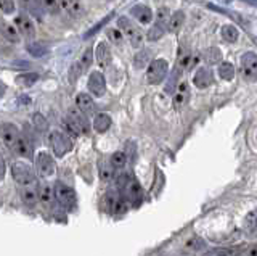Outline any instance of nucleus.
Wrapping results in <instances>:
<instances>
[{
    "instance_id": "45",
    "label": "nucleus",
    "mask_w": 257,
    "mask_h": 256,
    "mask_svg": "<svg viewBox=\"0 0 257 256\" xmlns=\"http://www.w3.org/2000/svg\"><path fill=\"white\" fill-rule=\"evenodd\" d=\"M5 178V159L4 156L0 155V181Z\"/></svg>"
},
{
    "instance_id": "31",
    "label": "nucleus",
    "mask_w": 257,
    "mask_h": 256,
    "mask_svg": "<svg viewBox=\"0 0 257 256\" xmlns=\"http://www.w3.org/2000/svg\"><path fill=\"white\" fill-rule=\"evenodd\" d=\"M77 63H79V66H80V71L85 73V71L90 68V65L93 63V49H87L82 53V57H80V60Z\"/></svg>"
},
{
    "instance_id": "23",
    "label": "nucleus",
    "mask_w": 257,
    "mask_h": 256,
    "mask_svg": "<svg viewBox=\"0 0 257 256\" xmlns=\"http://www.w3.org/2000/svg\"><path fill=\"white\" fill-rule=\"evenodd\" d=\"M109 126H111V116L109 115H106V113H98V115L95 116V119H93L95 131L106 132L109 129Z\"/></svg>"
},
{
    "instance_id": "16",
    "label": "nucleus",
    "mask_w": 257,
    "mask_h": 256,
    "mask_svg": "<svg viewBox=\"0 0 257 256\" xmlns=\"http://www.w3.org/2000/svg\"><path fill=\"white\" fill-rule=\"evenodd\" d=\"M95 58H96V63L101 66V68H106L112 57H111V49H109V45L106 42H100L98 45H96V49H95Z\"/></svg>"
},
{
    "instance_id": "21",
    "label": "nucleus",
    "mask_w": 257,
    "mask_h": 256,
    "mask_svg": "<svg viewBox=\"0 0 257 256\" xmlns=\"http://www.w3.org/2000/svg\"><path fill=\"white\" fill-rule=\"evenodd\" d=\"M244 232L251 237H257V210H252L244 218Z\"/></svg>"
},
{
    "instance_id": "33",
    "label": "nucleus",
    "mask_w": 257,
    "mask_h": 256,
    "mask_svg": "<svg viewBox=\"0 0 257 256\" xmlns=\"http://www.w3.org/2000/svg\"><path fill=\"white\" fill-rule=\"evenodd\" d=\"M39 79V74L37 73H26V74H21L16 77V82L23 87H31L32 84H36Z\"/></svg>"
},
{
    "instance_id": "24",
    "label": "nucleus",
    "mask_w": 257,
    "mask_h": 256,
    "mask_svg": "<svg viewBox=\"0 0 257 256\" xmlns=\"http://www.w3.org/2000/svg\"><path fill=\"white\" fill-rule=\"evenodd\" d=\"M26 50L29 55H32V57H36V58H42L45 57V55L50 52V49H48V45L47 44H40V42H32L26 47Z\"/></svg>"
},
{
    "instance_id": "38",
    "label": "nucleus",
    "mask_w": 257,
    "mask_h": 256,
    "mask_svg": "<svg viewBox=\"0 0 257 256\" xmlns=\"http://www.w3.org/2000/svg\"><path fill=\"white\" fill-rule=\"evenodd\" d=\"M21 4H23L24 9L29 10L31 13H36V15H39L40 10H44L42 7H40L39 0H21ZM39 17H40V15H39Z\"/></svg>"
},
{
    "instance_id": "3",
    "label": "nucleus",
    "mask_w": 257,
    "mask_h": 256,
    "mask_svg": "<svg viewBox=\"0 0 257 256\" xmlns=\"http://www.w3.org/2000/svg\"><path fill=\"white\" fill-rule=\"evenodd\" d=\"M66 123L69 126V129L74 134H87L90 131V123H88L87 115H84L82 111L77 108H71L68 111Z\"/></svg>"
},
{
    "instance_id": "40",
    "label": "nucleus",
    "mask_w": 257,
    "mask_h": 256,
    "mask_svg": "<svg viewBox=\"0 0 257 256\" xmlns=\"http://www.w3.org/2000/svg\"><path fill=\"white\" fill-rule=\"evenodd\" d=\"M180 73H182V68L180 66H177L174 71H172V74H171V81H169L167 84V92L169 94H172L175 91V87H177V81H179V77H180Z\"/></svg>"
},
{
    "instance_id": "29",
    "label": "nucleus",
    "mask_w": 257,
    "mask_h": 256,
    "mask_svg": "<svg viewBox=\"0 0 257 256\" xmlns=\"http://www.w3.org/2000/svg\"><path fill=\"white\" fill-rule=\"evenodd\" d=\"M219 76L222 79H225V81H231V79L235 77V68H233L231 63H228V61L220 63V66H219Z\"/></svg>"
},
{
    "instance_id": "34",
    "label": "nucleus",
    "mask_w": 257,
    "mask_h": 256,
    "mask_svg": "<svg viewBox=\"0 0 257 256\" xmlns=\"http://www.w3.org/2000/svg\"><path fill=\"white\" fill-rule=\"evenodd\" d=\"M32 123H34L36 129L39 132H47L48 131V121L42 113H34L32 115Z\"/></svg>"
},
{
    "instance_id": "19",
    "label": "nucleus",
    "mask_w": 257,
    "mask_h": 256,
    "mask_svg": "<svg viewBox=\"0 0 257 256\" xmlns=\"http://www.w3.org/2000/svg\"><path fill=\"white\" fill-rule=\"evenodd\" d=\"M12 150L15 151L16 155L24 156V158H31L32 156V145L31 142L26 139V135H20L18 140L15 142V145L12 147Z\"/></svg>"
},
{
    "instance_id": "27",
    "label": "nucleus",
    "mask_w": 257,
    "mask_h": 256,
    "mask_svg": "<svg viewBox=\"0 0 257 256\" xmlns=\"http://www.w3.org/2000/svg\"><path fill=\"white\" fill-rule=\"evenodd\" d=\"M204 61L207 65H217V63L222 61V52L217 47H211L204 52Z\"/></svg>"
},
{
    "instance_id": "1",
    "label": "nucleus",
    "mask_w": 257,
    "mask_h": 256,
    "mask_svg": "<svg viewBox=\"0 0 257 256\" xmlns=\"http://www.w3.org/2000/svg\"><path fill=\"white\" fill-rule=\"evenodd\" d=\"M117 189H119V194L122 195L124 200L131 203H139L142 200V189L139 186L132 176L128 174H120L117 178Z\"/></svg>"
},
{
    "instance_id": "17",
    "label": "nucleus",
    "mask_w": 257,
    "mask_h": 256,
    "mask_svg": "<svg viewBox=\"0 0 257 256\" xmlns=\"http://www.w3.org/2000/svg\"><path fill=\"white\" fill-rule=\"evenodd\" d=\"M214 81V76H212V71L209 68H199L196 71L195 77H193V82L198 87V89H206L212 84Z\"/></svg>"
},
{
    "instance_id": "15",
    "label": "nucleus",
    "mask_w": 257,
    "mask_h": 256,
    "mask_svg": "<svg viewBox=\"0 0 257 256\" xmlns=\"http://www.w3.org/2000/svg\"><path fill=\"white\" fill-rule=\"evenodd\" d=\"M131 12H132V17L137 18V21H140L142 25H150L153 21V12L148 5H143V4L134 5Z\"/></svg>"
},
{
    "instance_id": "35",
    "label": "nucleus",
    "mask_w": 257,
    "mask_h": 256,
    "mask_svg": "<svg viewBox=\"0 0 257 256\" xmlns=\"http://www.w3.org/2000/svg\"><path fill=\"white\" fill-rule=\"evenodd\" d=\"M238 251H241V248H215V250H209L203 256H235Z\"/></svg>"
},
{
    "instance_id": "44",
    "label": "nucleus",
    "mask_w": 257,
    "mask_h": 256,
    "mask_svg": "<svg viewBox=\"0 0 257 256\" xmlns=\"http://www.w3.org/2000/svg\"><path fill=\"white\" fill-rule=\"evenodd\" d=\"M0 10L5 15H12L15 12V0H0Z\"/></svg>"
},
{
    "instance_id": "30",
    "label": "nucleus",
    "mask_w": 257,
    "mask_h": 256,
    "mask_svg": "<svg viewBox=\"0 0 257 256\" xmlns=\"http://www.w3.org/2000/svg\"><path fill=\"white\" fill-rule=\"evenodd\" d=\"M188 99V86L187 84H180V87L175 92V99H174V105L175 107H182Z\"/></svg>"
},
{
    "instance_id": "9",
    "label": "nucleus",
    "mask_w": 257,
    "mask_h": 256,
    "mask_svg": "<svg viewBox=\"0 0 257 256\" xmlns=\"http://www.w3.org/2000/svg\"><path fill=\"white\" fill-rule=\"evenodd\" d=\"M36 166L39 169V174L42 178H50V176L55 173V161L53 156L47 151H40V153L36 156Z\"/></svg>"
},
{
    "instance_id": "36",
    "label": "nucleus",
    "mask_w": 257,
    "mask_h": 256,
    "mask_svg": "<svg viewBox=\"0 0 257 256\" xmlns=\"http://www.w3.org/2000/svg\"><path fill=\"white\" fill-rule=\"evenodd\" d=\"M164 31H166V26H161L158 23H155V25L151 26V29L148 31V41H158L159 37H163Z\"/></svg>"
},
{
    "instance_id": "48",
    "label": "nucleus",
    "mask_w": 257,
    "mask_h": 256,
    "mask_svg": "<svg viewBox=\"0 0 257 256\" xmlns=\"http://www.w3.org/2000/svg\"><path fill=\"white\" fill-rule=\"evenodd\" d=\"M4 94H5V86H4L2 82H0V97H2Z\"/></svg>"
},
{
    "instance_id": "14",
    "label": "nucleus",
    "mask_w": 257,
    "mask_h": 256,
    "mask_svg": "<svg viewBox=\"0 0 257 256\" xmlns=\"http://www.w3.org/2000/svg\"><path fill=\"white\" fill-rule=\"evenodd\" d=\"M76 108L82 111L84 115H93L96 110V105L90 95L80 92L76 95Z\"/></svg>"
},
{
    "instance_id": "18",
    "label": "nucleus",
    "mask_w": 257,
    "mask_h": 256,
    "mask_svg": "<svg viewBox=\"0 0 257 256\" xmlns=\"http://www.w3.org/2000/svg\"><path fill=\"white\" fill-rule=\"evenodd\" d=\"M0 34H2L4 39H7V41L12 42V44H18L21 41L20 31L16 29V26L10 25L8 21H0Z\"/></svg>"
},
{
    "instance_id": "41",
    "label": "nucleus",
    "mask_w": 257,
    "mask_h": 256,
    "mask_svg": "<svg viewBox=\"0 0 257 256\" xmlns=\"http://www.w3.org/2000/svg\"><path fill=\"white\" fill-rule=\"evenodd\" d=\"M111 18H112V13H111V15H108L106 18H103V20H101V21H100V23H98V25H96V26H93L92 29H88L87 33L84 34V39H88V37H92L93 34H96V33H98V31H100V29H101V28H103L104 25H106V23H108V21H109Z\"/></svg>"
},
{
    "instance_id": "8",
    "label": "nucleus",
    "mask_w": 257,
    "mask_h": 256,
    "mask_svg": "<svg viewBox=\"0 0 257 256\" xmlns=\"http://www.w3.org/2000/svg\"><path fill=\"white\" fill-rule=\"evenodd\" d=\"M241 71L246 81L255 82L257 81V53L246 52L241 57Z\"/></svg>"
},
{
    "instance_id": "11",
    "label": "nucleus",
    "mask_w": 257,
    "mask_h": 256,
    "mask_svg": "<svg viewBox=\"0 0 257 256\" xmlns=\"http://www.w3.org/2000/svg\"><path fill=\"white\" fill-rule=\"evenodd\" d=\"M87 87L95 97H103L104 92H106V81H104V76L100 73V71H93V73H90V76H88Z\"/></svg>"
},
{
    "instance_id": "22",
    "label": "nucleus",
    "mask_w": 257,
    "mask_h": 256,
    "mask_svg": "<svg viewBox=\"0 0 257 256\" xmlns=\"http://www.w3.org/2000/svg\"><path fill=\"white\" fill-rule=\"evenodd\" d=\"M185 23V13L183 12H175L174 15H171L167 23V31L169 33H179L180 28L183 26Z\"/></svg>"
},
{
    "instance_id": "42",
    "label": "nucleus",
    "mask_w": 257,
    "mask_h": 256,
    "mask_svg": "<svg viewBox=\"0 0 257 256\" xmlns=\"http://www.w3.org/2000/svg\"><path fill=\"white\" fill-rule=\"evenodd\" d=\"M40 2V7L45 10V12H56V9H58V0H39Z\"/></svg>"
},
{
    "instance_id": "49",
    "label": "nucleus",
    "mask_w": 257,
    "mask_h": 256,
    "mask_svg": "<svg viewBox=\"0 0 257 256\" xmlns=\"http://www.w3.org/2000/svg\"><path fill=\"white\" fill-rule=\"evenodd\" d=\"M243 2H246L249 5H257V0H243Z\"/></svg>"
},
{
    "instance_id": "47",
    "label": "nucleus",
    "mask_w": 257,
    "mask_h": 256,
    "mask_svg": "<svg viewBox=\"0 0 257 256\" xmlns=\"http://www.w3.org/2000/svg\"><path fill=\"white\" fill-rule=\"evenodd\" d=\"M18 103H31V99L29 97H20Z\"/></svg>"
},
{
    "instance_id": "10",
    "label": "nucleus",
    "mask_w": 257,
    "mask_h": 256,
    "mask_svg": "<svg viewBox=\"0 0 257 256\" xmlns=\"http://www.w3.org/2000/svg\"><path fill=\"white\" fill-rule=\"evenodd\" d=\"M15 25H16V29L20 31V34L23 37H26L28 41H32V39L36 37V26L28 15H23V13L18 15V17L15 18Z\"/></svg>"
},
{
    "instance_id": "43",
    "label": "nucleus",
    "mask_w": 257,
    "mask_h": 256,
    "mask_svg": "<svg viewBox=\"0 0 257 256\" xmlns=\"http://www.w3.org/2000/svg\"><path fill=\"white\" fill-rule=\"evenodd\" d=\"M112 173H114V167L111 166V163H106V164H103L101 166V169H100V176H101V179L103 181H109L112 178Z\"/></svg>"
},
{
    "instance_id": "7",
    "label": "nucleus",
    "mask_w": 257,
    "mask_h": 256,
    "mask_svg": "<svg viewBox=\"0 0 257 256\" xmlns=\"http://www.w3.org/2000/svg\"><path fill=\"white\" fill-rule=\"evenodd\" d=\"M53 190H55V198L58 200V203L63 208L71 210V208L76 205V194H74V190H72L71 187H68L66 184L56 182Z\"/></svg>"
},
{
    "instance_id": "26",
    "label": "nucleus",
    "mask_w": 257,
    "mask_h": 256,
    "mask_svg": "<svg viewBox=\"0 0 257 256\" xmlns=\"http://www.w3.org/2000/svg\"><path fill=\"white\" fill-rule=\"evenodd\" d=\"M21 197H23V202L26 203L28 206H34L37 203V200H39V194L36 192V189H32L29 186L21 190Z\"/></svg>"
},
{
    "instance_id": "5",
    "label": "nucleus",
    "mask_w": 257,
    "mask_h": 256,
    "mask_svg": "<svg viewBox=\"0 0 257 256\" xmlns=\"http://www.w3.org/2000/svg\"><path fill=\"white\" fill-rule=\"evenodd\" d=\"M12 176L13 179L21 184V186H31L32 182L36 181V174H34V169H32V166L24 163V161H16L13 163L12 166Z\"/></svg>"
},
{
    "instance_id": "25",
    "label": "nucleus",
    "mask_w": 257,
    "mask_h": 256,
    "mask_svg": "<svg viewBox=\"0 0 257 256\" xmlns=\"http://www.w3.org/2000/svg\"><path fill=\"white\" fill-rule=\"evenodd\" d=\"M150 63H151V50L143 49V50H140V52H137L135 58H134V65H135V68L142 69V68H145V66H148Z\"/></svg>"
},
{
    "instance_id": "20",
    "label": "nucleus",
    "mask_w": 257,
    "mask_h": 256,
    "mask_svg": "<svg viewBox=\"0 0 257 256\" xmlns=\"http://www.w3.org/2000/svg\"><path fill=\"white\" fill-rule=\"evenodd\" d=\"M39 198L42 200V203L45 205H50L55 198V190H53V186L50 182L44 181L42 184L39 186Z\"/></svg>"
},
{
    "instance_id": "39",
    "label": "nucleus",
    "mask_w": 257,
    "mask_h": 256,
    "mask_svg": "<svg viewBox=\"0 0 257 256\" xmlns=\"http://www.w3.org/2000/svg\"><path fill=\"white\" fill-rule=\"evenodd\" d=\"M108 37H109V41L112 42V44H116V45H120L122 44V41H124V34L120 33V29L117 28H111V29H108Z\"/></svg>"
},
{
    "instance_id": "4",
    "label": "nucleus",
    "mask_w": 257,
    "mask_h": 256,
    "mask_svg": "<svg viewBox=\"0 0 257 256\" xmlns=\"http://www.w3.org/2000/svg\"><path fill=\"white\" fill-rule=\"evenodd\" d=\"M167 71H169V63L164 58L153 60L147 69V81L153 86L161 84L166 79Z\"/></svg>"
},
{
    "instance_id": "6",
    "label": "nucleus",
    "mask_w": 257,
    "mask_h": 256,
    "mask_svg": "<svg viewBox=\"0 0 257 256\" xmlns=\"http://www.w3.org/2000/svg\"><path fill=\"white\" fill-rule=\"evenodd\" d=\"M48 140H50V145H52L55 156H58V158L64 156L72 148L71 139L66 134H63L61 131H53L50 134V137H48Z\"/></svg>"
},
{
    "instance_id": "28",
    "label": "nucleus",
    "mask_w": 257,
    "mask_h": 256,
    "mask_svg": "<svg viewBox=\"0 0 257 256\" xmlns=\"http://www.w3.org/2000/svg\"><path fill=\"white\" fill-rule=\"evenodd\" d=\"M238 29L235 28V26H231V25H225L223 28H222V37H223V41L225 42H230V44H233V42H236L238 41Z\"/></svg>"
},
{
    "instance_id": "46",
    "label": "nucleus",
    "mask_w": 257,
    "mask_h": 256,
    "mask_svg": "<svg viewBox=\"0 0 257 256\" xmlns=\"http://www.w3.org/2000/svg\"><path fill=\"white\" fill-rule=\"evenodd\" d=\"M246 254H247V256H257V245H254V246L249 248V250L246 251Z\"/></svg>"
},
{
    "instance_id": "2",
    "label": "nucleus",
    "mask_w": 257,
    "mask_h": 256,
    "mask_svg": "<svg viewBox=\"0 0 257 256\" xmlns=\"http://www.w3.org/2000/svg\"><path fill=\"white\" fill-rule=\"evenodd\" d=\"M117 25H119L120 33H122L128 39L131 45L135 47V49H139V47L143 44V33H142V31L125 17H119L117 18Z\"/></svg>"
},
{
    "instance_id": "12",
    "label": "nucleus",
    "mask_w": 257,
    "mask_h": 256,
    "mask_svg": "<svg viewBox=\"0 0 257 256\" xmlns=\"http://www.w3.org/2000/svg\"><path fill=\"white\" fill-rule=\"evenodd\" d=\"M20 135L21 134L18 131V127L12 123H5V124L0 126V137H2V140L5 142V145L8 148H12L15 145V142L18 140Z\"/></svg>"
},
{
    "instance_id": "13",
    "label": "nucleus",
    "mask_w": 257,
    "mask_h": 256,
    "mask_svg": "<svg viewBox=\"0 0 257 256\" xmlns=\"http://www.w3.org/2000/svg\"><path fill=\"white\" fill-rule=\"evenodd\" d=\"M60 9L72 18H79L84 15V7L80 0H58Z\"/></svg>"
},
{
    "instance_id": "37",
    "label": "nucleus",
    "mask_w": 257,
    "mask_h": 256,
    "mask_svg": "<svg viewBox=\"0 0 257 256\" xmlns=\"http://www.w3.org/2000/svg\"><path fill=\"white\" fill-rule=\"evenodd\" d=\"M185 246H187V250H190V251H199L201 248L206 246V242L203 238H199V237H193V238L188 240Z\"/></svg>"
},
{
    "instance_id": "32",
    "label": "nucleus",
    "mask_w": 257,
    "mask_h": 256,
    "mask_svg": "<svg viewBox=\"0 0 257 256\" xmlns=\"http://www.w3.org/2000/svg\"><path fill=\"white\" fill-rule=\"evenodd\" d=\"M109 163L114 169H120V167H124L127 163V155L124 153V151H116V153L111 155Z\"/></svg>"
}]
</instances>
